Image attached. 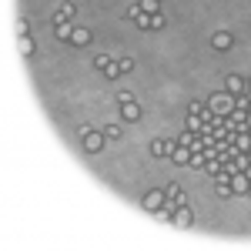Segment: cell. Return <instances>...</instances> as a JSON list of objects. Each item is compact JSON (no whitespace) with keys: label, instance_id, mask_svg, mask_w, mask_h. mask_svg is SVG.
<instances>
[{"label":"cell","instance_id":"cell-1","mask_svg":"<svg viewBox=\"0 0 251 251\" xmlns=\"http://www.w3.org/2000/svg\"><path fill=\"white\" fill-rule=\"evenodd\" d=\"M208 107H211L214 114H221V117H228L234 111V94H228V91H218V94L208 97Z\"/></svg>","mask_w":251,"mask_h":251},{"label":"cell","instance_id":"cell-2","mask_svg":"<svg viewBox=\"0 0 251 251\" xmlns=\"http://www.w3.org/2000/svg\"><path fill=\"white\" fill-rule=\"evenodd\" d=\"M104 131H94V127H80V144H84V151H91V154H97L100 148H104Z\"/></svg>","mask_w":251,"mask_h":251},{"label":"cell","instance_id":"cell-3","mask_svg":"<svg viewBox=\"0 0 251 251\" xmlns=\"http://www.w3.org/2000/svg\"><path fill=\"white\" fill-rule=\"evenodd\" d=\"M164 201H168V191H164V188H154V191H148V194H144V211L154 214L157 208L164 204Z\"/></svg>","mask_w":251,"mask_h":251},{"label":"cell","instance_id":"cell-4","mask_svg":"<svg viewBox=\"0 0 251 251\" xmlns=\"http://www.w3.org/2000/svg\"><path fill=\"white\" fill-rule=\"evenodd\" d=\"M214 194L218 198H231V174L228 171H221V174H214Z\"/></svg>","mask_w":251,"mask_h":251},{"label":"cell","instance_id":"cell-5","mask_svg":"<svg viewBox=\"0 0 251 251\" xmlns=\"http://www.w3.org/2000/svg\"><path fill=\"white\" fill-rule=\"evenodd\" d=\"M174 141H177L181 148H188V151H201V148H204V144H201V137H194V131H188V127L174 137Z\"/></svg>","mask_w":251,"mask_h":251},{"label":"cell","instance_id":"cell-6","mask_svg":"<svg viewBox=\"0 0 251 251\" xmlns=\"http://www.w3.org/2000/svg\"><path fill=\"white\" fill-rule=\"evenodd\" d=\"M225 91L234 94V97H241L245 94V77H241V74H228V77H225Z\"/></svg>","mask_w":251,"mask_h":251},{"label":"cell","instance_id":"cell-7","mask_svg":"<svg viewBox=\"0 0 251 251\" xmlns=\"http://www.w3.org/2000/svg\"><path fill=\"white\" fill-rule=\"evenodd\" d=\"M174 144H177V141H161V137H157V141H151V154L154 157H171V151H174Z\"/></svg>","mask_w":251,"mask_h":251},{"label":"cell","instance_id":"cell-8","mask_svg":"<svg viewBox=\"0 0 251 251\" xmlns=\"http://www.w3.org/2000/svg\"><path fill=\"white\" fill-rule=\"evenodd\" d=\"M174 225H177V228H191L194 225V211L188 208V204H181V208L174 211Z\"/></svg>","mask_w":251,"mask_h":251},{"label":"cell","instance_id":"cell-9","mask_svg":"<svg viewBox=\"0 0 251 251\" xmlns=\"http://www.w3.org/2000/svg\"><path fill=\"white\" fill-rule=\"evenodd\" d=\"M248 188H251L248 174H245V171H234V174H231V191H234V194H248Z\"/></svg>","mask_w":251,"mask_h":251},{"label":"cell","instance_id":"cell-10","mask_svg":"<svg viewBox=\"0 0 251 251\" xmlns=\"http://www.w3.org/2000/svg\"><path fill=\"white\" fill-rule=\"evenodd\" d=\"M211 44H214V50H231V47H234V37L228 34V30H218V34L211 37Z\"/></svg>","mask_w":251,"mask_h":251},{"label":"cell","instance_id":"cell-11","mask_svg":"<svg viewBox=\"0 0 251 251\" xmlns=\"http://www.w3.org/2000/svg\"><path fill=\"white\" fill-rule=\"evenodd\" d=\"M171 164H181V168H188V164H191V151H188V148H181V144H174Z\"/></svg>","mask_w":251,"mask_h":251},{"label":"cell","instance_id":"cell-12","mask_svg":"<svg viewBox=\"0 0 251 251\" xmlns=\"http://www.w3.org/2000/svg\"><path fill=\"white\" fill-rule=\"evenodd\" d=\"M71 44H74V47H87V44H91V30H87V27H74Z\"/></svg>","mask_w":251,"mask_h":251},{"label":"cell","instance_id":"cell-13","mask_svg":"<svg viewBox=\"0 0 251 251\" xmlns=\"http://www.w3.org/2000/svg\"><path fill=\"white\" fill-rule=\"evenodd\" d=\"M71 17H74V3H60V10L54 14V24H67Z\"/></svg>","mask_w":251,"mask_h":251},{"label":"cell","instance_id":"cell-14","mask_svg":"<svg viewBox=\"0 0 251 251\" xmlns=\"http://www.w3.org/2000/svg\"><path fill=\"white\" fill-rule=\"evenodd\" d=\"M54 37H57V40H71V37H74V27H71V20L54 27Z\"/></svg>","mask_w":251,"mask_h":251},{"label":"cell","instance_id":"cell-15","mask_svg":"<svg viewBox=\"0 0 251 251\" xmlns=\"http://www.w3.org/2000/svg\"><path fill=\"white\" fill-rule=\"evenodd\" d=\"M121 114H124V121H141V107L131 100V104H124V107H121Z\"/></svg>","mask_w":251,"mask_h":251},{"label":"cell","instance_id":"cell-16","mask_svg":"<svg viewBox=\"0 0 251 251\" xmlns=\"http://www.w3.org/2000/svg\"><path fill=\"white\" fill-rule=\"evenodd\" d=\"M204 171H208V174H221V171H225V161H221V157H211V161L204 164Z\"/></svg>","mask_w":251,"mask_h":251},{"label":"cell","instance_id":"cell-17","mask_svg":"<svg viewBox=\"0 0 251 251\" xmlns=\"http://www.w3.org/2000/svg\"><path fill=\"white\" fill-rule=\"evenodd\" d=\"M104 137H107V141H121V137H124V131H121L117 124H107V127H104Z\"/></svg>","mask_w":251,"mask_h":251},{"label":"cell","instance_id":"cell-18","mask_svg":"<svg viewBox=\"0 0 251 251\" xmlns=\"http://www.w3.org/2000/svg\"><path fill=\"white\" fill-rule=\"evenodd\" d=\"M141 10L144 14H161V0H141Z\"/></svg>","mask_w":251,"mask_h":251},{"label":"cell","instance_id":"cell-19","mask_svg":"<svg viewBox=\"0 0 251 251\" xmlns=\"http://www.w3.org/2000/svg\"><path fill=\"white\" fill-rule=\"evenodd\" d=\"M201 124H204V121H201L198 114H188V124H184V127H188V131H194V134H201Z\"/></svg>","mask_w":251,"mask_h":251},{"label":"cell","instance_id":"cell-20","mask_svg":"<svg viewBox=\"0 0 251 251\" xmlns=\"http://www.w3.org/2000/svg\"><path fill=\"white\" fill-rule=\"evenodd\" d=\"M117 60V67H121V74H131V71H134V60L131 57H114Z\"/></svg>","mask_w":251,"mask_h":251},{"label":"cell","instance_id":"cell-21","mask_svg":"<svg viewBox=\"0 0 251 251\" xmlns=\"http://www.w3.org/2000/svg\"><path fill=\"white\" fill-rule=\"evenodd\" d=\"M104 74H107L111 80H117V77H121V67H117V60H111V64L104 67Z\"/></svg>","mask_w":251,"mask_h":251},{"label":"cell","instance_id":"cell-22","mask_svg":"<svg viewBox=\"0 0 251 251\" xmlns=\"http://www.w3.org/2000/svg\"><path fill=\"white\" fill-rule=\"evenodd\" d=\"M131 100H134V94H131V91H124V87L117 91V104H121V107H124V104H131Z\"/></svg>","mask_w":251,"mask_h":251},{"label":"cell","instance_id":"cell-23","mask_svg":"<svg viewBox=\"0 0 251 251\" xmlns=\"http://www.w3.org/2000/svg\"><path fill=\"white\" fill-rule=\"evenodd\" d=\"M20 54H34V40L30 37H20Z\"/></svg>","mask_w":251,"mask_h":251},{"label":"cell","instance_id":"cell-24","mask_svg":"<svg viewBox=\"0 0 251 251\" xmlns=\"http://www.w3.org/2000/svg\"><path fill=\"white\" fill-rule=\"evenodd\" d=\"M141 14H144V10H141V3H131V7H127V17H131V20H137Z\"/></svg>","mask_w":251,"mask_h":251},{"label":"cell","instance_id":"cell-25","mask_svg":"<svg viewBox=\"0 0 251 251\" xmlns=\"http://www.w3.org/2000/svg\"><path fill=\"white\" fill-rule=\"evenodd\" d=\"M164 27V17L161 14H151V30H161Z\"/></svg>","mask_w":251,"mask_h":251},{"label":"cell","instance_id":"cell-26","mask_svg":"<svg viewBox=\"0 0 251 251\" xmlns=\"http://www.w3.org/2000/svg\"><path fill=\"white\" fill-rule=\"evenodd\" d=\"M17 30H20V37H27V34H30V20L24 17V20H20V24H17Z\"/></svg>","mask_w":251,"mask_h":251},{"label":"cell","instance_id":"cell-27","mask_svg":"<svg viewBox=\"0 0 251 251\" xmlns=\"http://www.w3.org/2000/svg\"><path fill=\"white\" fill-rule=\"evenodd\" d=\"M94 64H97V67H100V71H104V67L111 64V57H107V54H97V57H94Z\"/></svg>","mask_w":251,"mask_h":251},{"label":"cell","instance_id":"cell-28","mask_svg":"<svg viewBox=\"0 0 251 251\" xmlns=\"http://www.w3.org/2000/svg\"><path fill=\"white\" fill-rule=\"evenodd\" d=\"M174 204H177V208H181V204H188V194L177 191V194H174Z\"/></svg>","mask_w":251,"mask_h":251},{"label":"cell","instance_id":"cell-29","mask_svg":"<svg viewBox=\"0 0 251 251\" xmlns=\"http://www.w3.org/2000/svg\"><path fill=\"white\" fill-rule=\"evenodd\" d=\"M201 107H204V104H201V100H191V104H188V114H198V111H201Z\"/></svg>","mask_w":251,"mask_h":251}]
</instances>
